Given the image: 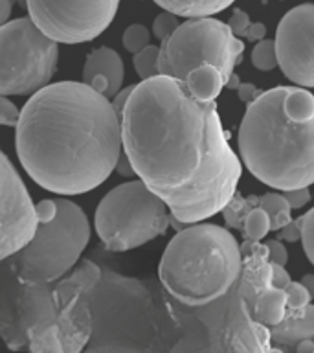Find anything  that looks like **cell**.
<instances>
[{
	"mask_svg": "<svg viewBox=\"0 0 314 353\" xmlns=\"http://www.w3.org/2000/svg\"><path fill=\"white\" fill-rule=\"evenodd\" d=\"M121 142L132 170L187 225L222 212L242 162L230 148L217 105L200 101L178 77L142 79L121 112Z\"/></svg>",
	"mask_w": 314,
	"mask_h": 353,
	"instance_id": "cell-1",
	"label": "cell"
},
{
	"mask_svg": "<svg viewBox=\"0 0 314 353\" xmlns=\"http://www.w3.org/2000/svg\"><path fill=\"white\" fill-rule=\"evenodd\" d=\"M15 148L28 176L43 190L81 195L116 170L123 151L121 118L85 81L48 83L21 109Z\"/></svg>",
	"mask_w": 314,
	"mask_h": 353,
	"instance_id": "cell-2",
	"label": "cell"
},
{
	"mask_svg": "<svg viewBox=\"0 0 314 353\" xmlns=\"http://www.w3.org/2000/svg\"><path fill=\"white\" fill-rule=\"evenodd\" d=\"M239 153L258 181L274 190L314 184V94L274 87L247 103Z\"/></svg>",
	"mask_w": 314,
	"mask_h": 353,
	"instance_id": "cell-3",
	"label": "cell"
},
{
	"mask_svg": "<svg viewBox=\"0 0 314 353\" xmlns=\"http://www.w3.org/2000/svg\"><path fill=\"white\" fill-rule=\"evenodd\" d=\"M241 245L219 225L193 223L176 232L158 265L162 285L184 305L200 307L219 300L239 280Z\"/></svg>",
	"mask_w": 314,
	"mask_h": 353,
	"instance_id": "cell-4",
	"label": "cell"
},
{
	"mask_svg": "<svg viewBox=\"0 0 314 353\" xmlns=\"http://www.w3.org/2000/svg\"><path fill=\"white\" fill-rule=\"evenodd\" d=\"M35 210V234L11 256V269L21 281L54 283L77 265L90 241V223L68 199H44Z\"/></svg>",
	"mask_w": 314,
	"mask_h": 353,
	"instance_id": "cell-5",
	"label": "cell"
},
{
	"mask_svg": "<svg viewBox=\"0 0 314 353\" xmlns=\"http://www.w3.org/2000/svg\"><path fill=\"white\" fill-rule=\"evenodd\" d=\"M169 208L142 179L112 188L99 201L94 228L107 250L127 252L167 230Z\"/></svg>",
	"mask_w": 314,
	"mask_h": 353,
	"instance_id": "cell-6",
	"label": "cell"
},
{
	"mask_svg": "<svg viewBox=\"0 0 314 353\" xmlns=\"http://www.w3.org/2000/svg\"><path fill=\"white\" fill-rule=\"evenodd\" d=\"M244 43L233 35L230 26L213 17L187 19L162 41L158 55L160 74L186 79L200 65L217 66L226 79L241 61Z\"/></svg>",
	"mask_w": 314,
	"mask_h": 353,
	"instance_id": "cell-7",
	"label": "cell"
},
{
	"mask_svg": "<svg viewBox=\"0 0 314 353\" xmlns=\"http://www.w3.org/2000/svg\"><path fill=\"white\" fill-rule=\"evenodd\" d=\"M59 43L48 37L32 17L0 26V94L32 96L54 77Z\"/></svg>",
	"mask_w": 314,
	"mask_h": 353,
	"instance_id": "cell-8",
	"label": "cell"
},
{
	"mask_svg": "<svg viewBox=\"0 0 314 353\" xmlns=\"http://www.w3.org/2000/svg\"><path fill=\"white\" fill-rule=\"evenodd\" d=\"M99 280L101 270L98 265L90 259H83L70 274L54 281L59 311L41 353H77L87 346L94 330L90 294Z\"/></svg>",
	"mask_w": 314,
	"mask_h": 353,
	"instance_id": "cell-9",
	"label": "cell"
},
{
	"mask_svg": "<svg viewBox=\"0 0 314 353\" xmlns=\"http://www.w3.org/2000/svg\"><path fill=\"white\" fill-rule=\"evenodd\" d=\"M120 0H26L32 21L59 44L94 41L114 21Z\"/></svg>",
	"mask_w": 314,
	"mask_h": 353,
	"instance_id": "cell-10",
	"label": "cell"
},
{
	"mask_svg": "<svg viewBox=\"0 0 314 353\" xmlns=\"http://www.w3.org/2000/svg\"><path fill=\"white\" fill-rule=\"evenodd\" d=\"M35 228V203L15 165L0 149V261L26 247Z\"/></svg>",
	"mask_w": 314,
	"mask_h": 353,
	"instance_id": "cell-11",
	"label": "cell"
},
{
	"mask_svg": "<svg viewBox=\"0 0 314 353\" xmlns=\"http://www.w3.org/2000/svg\"><path fill=\"white\" fill-rule=\"evenodd\" d=\"M278 66L286 79L314 88V4L286 11L275 30Z\"/></svg>",
	"mask_w": 314,
	"mask_h": 353,
	"instance_id": "cell-12",
	"label": "cell"
},
{
	"mask_svg": "<svg viewBox=\"0 0 314 353\" xmlns=\"http://www.w3.org/2000/svg\"><path fill=\"white\" fill-rule=\"evenodd\" d=\"M228 344L231 352H269L272 350V333L269 325L261 324L253 319L252 311L241 294H236L231 302L230 325L226 331Z\"/></svg>",
	"mask_w": 314,
	"mask_h": 353,
	"instance_id": "cell-13",
	"label": "cell"
},
{
	"mask_svg": "<svg viewBox=\"0 0 314 353\" xmlns=\"http://www.w3.org/2000/svg\"><path fill=\"white\" fill-rule=\"evenodd\" d=\"M125 66L116 50L101 46L90 52L83 66V81L90 85L109 99H112L123 87Z\"/></svg>",
	"mask_w": 314,
	"mask_h": 353,
	"instance_id": "cell-14",
	"label": "cell"
},
{
	"mask_svg": "<svg viewBox=\"0 0 314 353\" xmlns=\"http://www.w3.org/2000/svg\"><path fill=\"white\" fill-rule=\"evenodd\" d=\"M272 342L280 346L292 347L305 339H314V305L308 303L297 316H285L280 324L270 327Z\"/></svg>",
	"mask_w": 314,
	"mask_h": 353,
	"instance_id": "cell-15",
	"label": "cell"
},
{
	"mask_svg": "<svg viewBox=\"0 0 314 353\" xmlns=\"http://www.w3.org/2000/svg\"><path fill=\"white\" fill-rule=\"evenodd\" d=\"M250 311H252L253 319L269 327L280 324L286 314L285 289H280L275 285L266 287L264 291H261L253 298L250 303Z\"/></svg>",
	"mask_w": 314,
	"mask_h": 353,
	"instance_id": "cell-16",
	"label": "cell"
},
{
	"mask_svg": "<svg viewBox=\"0 0 314 353\" xmlns=\"http://www.w3.org/2000/svg\"><path fill=\"white\" fill-rule=\"evenodd\" d=\"M184 81L189 92L200 101H213L224 88V76L213 65H200L193 68Z\"/></svg>",
	"mask_w": 314,
	"mask_h": 353,
	"instance_id": "cell-17",
	"label": "cell"
},
{
	"mask_svg": "<svg viewBox=\"0 0 314 353\" xmlns=\"http://www.w3.org/2000/svg\"><path fill=\"white\" fill-rule=\"evenodd\" d=\"M162 10L171 11L178 17H211L230 8L236 0H153Z\"/></svg>",
	"mask_w": 314,
	"mask_h": 353,
	"instance_id": "cell-18",
	"label": "cell"
},
{
	"mask_svg": "<svg viewBox=\"0 0 314 353\" xmlns=\"http://www.w3.org/2000/svg\"><path fill=\"white\" fill-rule=\"evenodd\" d=\"M259 206L269 214L270 217V230L278 232L280 228L292 219L291 217V204L285 199L283 193L269 192L259 197Z\"/></svg>",
	"mask_w": 314,
	"mask_h": 353,
	"instance_id": "cell-19",
	"label": "cell"
},
{
	"mask_svg": "<svg viewBox=\"0 0 314 353\" xmlns=\"http://www.w3.org/2000/svg\"><path fill=\"white\" fill-rule=\"evenodd\" d=\"M255 206H259L258 195L241 197V195L236 192V195L230 199V203L222 208V217H224L226 221V226H230L233 230H241L244 215H247L248 210L255 208Z\"/></svg>",
	"mask_w": 314,
	"mask_h": 353,
	"instance_id": "cell-20",
	"label": "cell"
},
{
	"mask_svg": "<svg viewBox=\"0 0 314 353\" xmlns=\"http://www.w3.org/2000/svg\"><path fill=\"white\" fill-rule=\"evenodd\" d=\"M270 232V217L261 206L248 210L244 219H242L241 234L244 239H252V241H261L269 236Z\"/></svg>",
	"mask_w": 314,
	"mask_h": 353,
	"instance_id": "cell-21",
	"label": "cell"
},
{
	"mask_svg": "<svg viewBox=\"0 0 314 353\" xmlns=\"http://www.w3.org/2000/svg\"><path fill=\"white\" fill-rule=\"evenodd\" d=\"M132 66L136 70L140 79H149V77L158 76V55H160V46L154 44H147L145 48H142L136 54H132Z\"/></svg>",
	"mask_w": 314,
	"mask_h": 353,
	"instance_id": "cell-22",
	"label": "cell"
},
{
	"mask_svg": "<svg viewBox=\"0 0 314 353\" xmlns=\"http://www.w3.org/2000/svg\"><path fill=\"white\" fill-rule=\"evenodd\" d=\"M283 289H285L286 294L285 316H297V314H302L305 311V307L311 303V300H313L302 281H291Z\"/></svg>",
	"mask_w": 314,
	"mask_h": 353,
	"instance_id": "cell-23",
	"label": "cell"
},
{
	"mask_svg": "<svg viewBox=\"0 0 314 353\" xmlns=\"http://www.w3.org/2000/svg\"><path fill=\"white\" fill-rule=\"evenodd\" d=\"M252 65L261 72L274 70L278 66V54H275V43L263 39L259 41L252 50Z\"/></svg>",
	"mask_w": 314,
	"mask_h": 353,
	"instance_id": "cell-24",
	"label": "cell"
},
{
	"mask_svg": "<svg viewBox=\"0 0 314 353\" xmlns=\"http://www.w3.org/2000/svg\"><path fill=\"white\" fill-rule=\"evenodd\" d=\"M121 43H123V48L131 54H136L142 48H145L149 43H151V32L143 24H131L123 32V37H121Z\"/></svg>",
	"mask_w": 314,
	"mask_h": 353,
	"instance_id": "cell-25",
	"label": "cell"
},
{
	"mask_svg": "<svg viewBox=\"0 0 314 353\" xmlns=\"http://www.w3.org/2000/svg\"><path fill=\"white\" fill-rule=\"evenodd\" d=\"M297 225L302 230L303 250L307 254L308 261L314 265V208L308 210L302 217H297Z\"/></svg>",
	"mask_w": 314,
	"mask_h": 353,
	"instance_id": "cell-26",
	"label": "cell"
},
{
	"mask_svg": "<svg viewBox=\"0 0 314 353\" xmlns=\"http://www.w3.org/2000/svg\"><path fill=\"white\" fill-rule=\"evenodd\" d=\"M180 26V21H178V15L171 13V11H162L153 22V35L158 39L160 43L169 37L171 33L175 32L176 28Z\"/></svg>",
	"mask_w": 314,
	"mask_h": 353,
	"instance_id": "cell-27",
	"label": "cell"
},
{
	"mask_svg": "<svg viewBox=\"0 0 314 353\" xmlns=\"http://www.w3.org/2000/svg\"><path fill=\"white\" fill-rule=\"evenodd\" d=\"M21 110L17 109V105L8 99V96L0 94V125L15 127L19 121Z\"/></svg>",
	"mask_w": 314,
	"mask_h": 353,
	"instance_id": "cell-28",
	"label": "cell"
},
{
	"mask_svg": "<svg viewBox=\"0 0 314 353\" xmlns=\"http://www.w3.org/2000/svg\"><path fill=\"white\" fill-rule=\"evenodd\" d=\"M281 193L285 195V199L289 201L292 210H300L303 206H307L311 203V199H313V193H311L308 186L294 188V190H283Z\"/></svg>",
	"mask_w": 314,
	"mask_h": 353,
	"instance_id": "cell-29",
	"label": "cell"
},
{
	"mask_svg": "<svg viewBox=\"0 0 314 353\" xmlns=\"http://www.w3.org/2000/svg\"><path fill=\"white\" fill-rule=\"evenodd\" d=\"M250 24H252V22H250V17H248L247 11L242 10L233 11V15H231L230 21H228V26H230V30L233 32V35H237V37L241 39L247 37V30Z\"/></svg>",
	"mask_w": 314,
	"mask_h": 353,
	"instance_id": "cell-30",
	"label": "cell"
},
{
	"mask_svg": "<svg viewBox=\"0 0 314 353\" xmlns=\"http://www.w3.org/2000/svg\"><path fill=\"white\" fill-rule=\"evenodd\" d=\"M264 245L269 248V259L272 263L286 265V261H289V252H286L285 245L281 243V239H270Z\"/></svg>",
	"mask_w": 314,
	"mask_h": 353,
	"instance_id": "cell-31",
	"label": "cell"
},
{
	"mask_svg": "<svg viewBox=\"0 0 314 353\" xmlns=\"http://www.w3.org/2000/svg\"><path fill=\"white\" fill-rule=\"evenodd\" d=\"M278 239L289 243L300 241V239H302V230H300L297 219H291L283 228H280V230H278Z\"/></svg>",
	"mask_w": 314,
	"mask_h": 353,
	"instance_id": "cell-32",
	"label": "cell"
},
{
	"mask_svg": "<svg viewBox=\"0 0 314 353\" xmlns=\"http://www.w3.org/2000/svg\"><path fill=\"white\" fill-rule=\"evenodd\" d=\"M261 92H263V90L259 87H255L253 83H241L239 88H237V94H239V99H241L242 103H250V101H253Z\"/></svg>",
	"mask_w": 314,
	"mask_h": 353,
	"instance_id": "cell-33",
	"label": "cell"
},
{
	"mask_svg": "<svg viewBox=\"0 0 314 353\" xmlns=\"http://www.w3.org/2000/svg\"><path fill=\"white\" fill-rule=\"evenodd\" d=\"M272 283H274L275 287H280V289H283V287L286 285V283H291V274L286 272L285 265H280V263H272Z\"/></svg>",
	"mask_w": 314,
	"mask_h": 353,
	"instance_id": "cell-34",
	"label": "cell"
},
{
	"mask_svg": "<svg viewBox=\"0 0 314 353\" xmlns=\"http://www.w3.org/2000/svg\"><path fill=\"white\" fill-rule=\"evenodd\" d=\"M132 90H134V85H131V87L121 88L120 92L116 94L114 98L110 99V101H112V105H114L116 112H118V116H120V118H121V112H123V109H125L127 99H129V96H131Z\"/></svg>",
	"mask_w": 314,
	"mask_h": 353,
	"instance_id": "cell-35",
	"label": "cell"
},
{
	"mask_svg": "<svg viewBox=\"0 0 314 353\" xmlns=\"http://www.w3.org/2000/svg\"><path fill=\"white\" fill-rule=\"evenodd\" d=\"M264 35H266V26L263 22H253V24L248 26L244 39H248L250 43H259V41H263Z\"/></svg>",
	"mask_w": 314,
	"mask_h": 353,
	"instance_id": "cell-36",
	"label": "cell"
},
{
	"mask_svg": "<svg viewBox=\"0 0 314 353\" xmlns=\"http://www.w3.org/2000/svg\"><path fill=\"white\" fill-rule=\"evenodd\" d=\"M118 171L121 176H132V175H136L134 173V170H132V164H131V160H129V157H127L123 151H121L120 154V159H118V162H116V170Z\"/></svg>",
	"mask_w": 314,
	"mask_h": 353,
	"instance_id": "cell-37",
	"label": "cell"
},
{
	"mask_svg": "<svg viewBox=\"0 0 314 353\" xmlns=\"http://www.w3.org/2000/svg\"><path fill=\"white\" fill-rule=\"evenodd\" d=\"M13 0H0V26L10 21L11 10H13Z\"/></svg>",
	"mask_w": 314,
	"mask_h": 353,
	"instance_id": "cell-38",
	"label": "cell"
},
{
	"mask_svg": "<svg viewBox=\"0 0 314 353\" xmlns=\"http://www.w3.org/2000/svg\"><path fill=\"white\" fill-rule=\"evenodd\" d=\"M297 353H314V339H305V341L296 344Z\"/></svg>",
	"mask_w": 314,
	"mask_h": 353,
	"instance_id": "cell-39",
	"label": "cell"
},
{
	"mask_svg": "<svg viewBox=\"0 0 314 353\" xmlns=\"http://www.w3.org/2000/svg\"><path fill=\"white\" fill-rule=\"evenodd\" d=\"M302 283L305 285V289L308 291V294H311V298L314 300V274H305L302 278Z\"/></svg>",
	"mask_w": 314,
	"mask_h": 353,
	"instance_id": "cell-40",
	"label": "cell"
},
{
	"mask_svg": "<svg viewBox=\"0 0 314 353\" xmlns=\"http://www.w3.org/2000/svg\"><path fill=\"white\" fill-rule=\"evenodd\" d=\"M239 85H241V79H239V76H237V74H231V76L228 77L224 83V87L231 88V90H237V88H239Z\"/></svg>",
	"mask_w": 314,
	"mask_h": 353,
	"instance_id": "cell-41",
	"label": "cell"
},
{
	"mask_svg": "<svg viewBox=\"0 0 314 353\" xmlns=\"http://www.w3.org/2000/svg\"><path fill=\"white\" fill-rule=\"evenodd\" d=\"M13 2H15V0H13Z\"/></svg>",
	"mask_w": 314,
	"mask_h": 353,
	"instance_id": "cell-42",
	"label": "cell"
}]
</instances>
